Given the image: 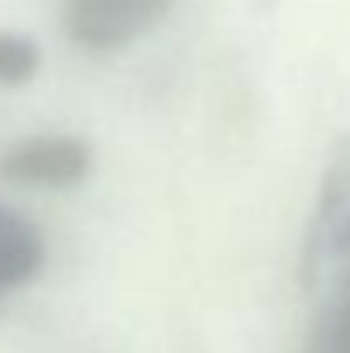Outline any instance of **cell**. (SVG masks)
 I'll use <instances>...</instances> for the list:
<instances>
[{
	"mask_svg": "<svg viewBox=\"0 0 350 353\" xmlns=\"http://www.w3.org/2000/svg\"><path fill=\"white\" fill-rule=\"evenodd\" d=\"M41 65V52L17 31H0V86H24Z\"/></svg>",
	"mask_w": 350,
	"mask_h": 353,
	"instance_id": "obj_5",
	"label": "cell"
},
{
	"mask_svg": "<svg viewBox=\"0 0 350 353\" xmlns=\"http://www.w3.org/2000/svg\"><path fill=\"white\" fill-rule=\"evenodd\" d=\"M48 247L41 230L17 210L0 206V302L31 285L45 268Z\"/></svg>",
	"mask_w": 350,
	"mask_h": 353,
	"instance_id": "obj_4",
	"label": "cell"
},
{
	"mask_svg": "<svg viewBox=\"0 0 350 353\" xmlns=\"http://www.w3.org/2000/svg\"><path fill=\"white\" fill-rule=\"evenodd\" d=\"M309 353H350V295L320 305Z\"/></svg>",
	"mask_w": 350,
	"mask_h": 353,
	"instance_id": "obj_6",
	"label": "cell"
},
{
	"mask_svg": "<svg viewBox=\"0 0 350 353\" xmlns=\"http://www.w3.org/2000/svg\"><path fill=\"white\" fill-rule=\"evenodd\" d=\"M306 292L330 305L350 295V141L330 158L302 247Z\"/></svg>",
	"mask_w": 350,
	"mask_h": 353,
	"instance_id": "obj_1",
	"label": "cell"
},
{
	"mask_svg": "<svg viewBox=\"0 0 350 353\" xmlns=\"http://www.w3.org/2000/svg\"><path fill=\"white\" fill-rule=\"evenodd\" d=\"M175 0H62L69 38L90 52H117L148 34Z\"/></svg>",
	"mask_w": 350,
	"mask_h": 353,
	"instance_id": "obj_2",
	"label": "cell"
},
{
	"mask_svg": "<svg viewBox=\"0 0 350 353\" xmlns=\"http://www.w3.org/2000/svg\"><path fill=\"white\" fill-rule=\"evenodd\" d=\"M93 172V148L76 134H35L14 141L0 158V175L17 185L69 189Z\"/></svg>",
	"mask_w": 350,
	"mask_h": 353,
	"instance_id": "obj_3",
	"label": "cell"
}]
</instances>
